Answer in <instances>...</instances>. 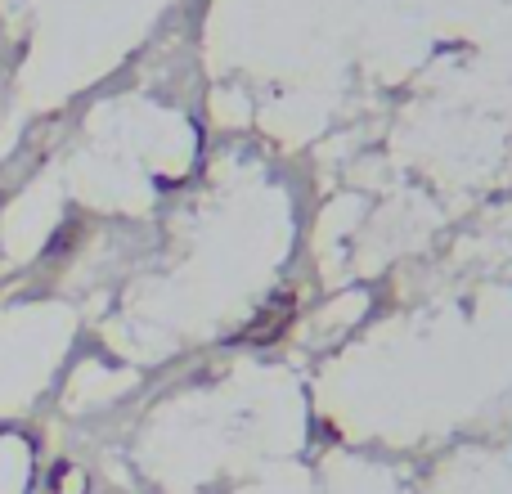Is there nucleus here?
I'll return each instance as SVG.
<instances>
[{
    "mask_svg": "<svg viewBox=\"0 0 512 494\" xmlns=\"http://www.w3.org/2000/svg\"><path fill=\"white\" fill-rule=\"evenodd\" d=\"M297 324V292H279V297L270 301V306L261 310V315L252 319L248 328H243L234 342H252V346H270V342H279L288 328Z\"/></svg>",
    "mask_w": 512,
    "mask_h": 494,
    "instance_id": "1",
    "label": "nucleus"
},
{
    "mask_svg": "<svg viewBox=\"0 0 512 494\" xmlns=\"http://www.w3.org/2000/svg\"><path fill=\"white\" fill-rule=\"evenodd\" d=\"M81 239H86V225H81V221H63V225H59V234H54V239L45 243L41 261H59V256H72V252L81 247Z\"/></svg>",
    "mask_w": 512,
    "mask_h": 494,
    "instance_id": "2",
    "label": "nucleus"
}]
</instances>
